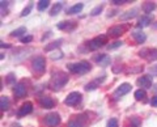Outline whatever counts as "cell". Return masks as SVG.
<instances>
[{"mask_svg":"<svg viewBox=\"0 0 157 127\" xmlns=\"http://www.w3.org/2000/svg\"><path fill=\"white\" fill-rule=\"evenodd\" d=\"M106 42H107V37L100 36V37H96V38H93L92 41H89L88 47H89V50H97V48H100L101 46H104Z\"/></svg>","mask_w":157,"mask_h":127,"instance_id":"obj_4","label":"cell"},{"mask_svg":"<svg viewBox=\"0 0 157 127\" xmlns=\"http://www.w3.org/2000/svg\"><path fill=\"white\" fill-rule=\"evenodd\" d=\"M39 104H41L42 107H45V109H51V107L55 106V102L51 97H47V96H42L39 97Z\"/></svg>","mask_w":157,"mask_h":127,"instance_id":"obj_9","label":"cell"},{"mask_svg":"<svg viewBox=\"0 0 157 127\" xmlns=\"http://www.w3.org/2000/svg\"><path fill=\"white\" fill-rule=\"evenodd\" d=\"M151 105H152V106H155V107H157V96L152 97V100H151Z\"/></svg>","mask_w":157,"mask_h":127,"instance_id":"obj_38","label":"cell"},{"mask_svg":"<svg viewBox=\"0 0 157 127\" xmlns=\"http://www.w3.org/2000/svg\"><path fill=\"white\" fill-rule=\"evenodd\" d=\"M122 45H123V43H122V41H117V42H114V43H111V45L107 46V48H109V50H114V48L121 47Z\"/></svg>","mask_w":157,"mask_h":127,"instance_id":"obj_30","label":"cell"},{"mask_svg":"<svg viewBox=\"0 0 157 127\" xmlns=\"http://www.w3.org/2000/svg\"><path fill=\"white\" fill-rule=\"evenodd\" d=\"M8 107H9V98L7 96H2L0 97V109L4 111V110H7Z\"/></svg>","mask_w":157,"mask_h":127,"instance_id":"obj_18","label":"cell"},{"mask_svg":"<svg viewBox=\"0 0 157 127\" xmlns=\"http://www.w3.org/2000/svg\"><path fill=\"white\" fill-rule=\"evenodd\" d=\"M130 123H131V127H140V119L137 117H132L130 119Z\"/></svg>","mask_w":157,"mask_h":127,"instance_id":"obj_27","label":"cell"},{"mask_svg":"<svg viewBox=\"0 0 157 127\" xmlns=\"http://www.w3.org/2000/svg\"><path fill=\"white\" fill-rule=\"evenodd\" d=\"M141 70H143V67H137V68H132V70H128V72H130V74H134V72H137V71H141Z\"/></svg>","mask_w":157,"mask_h":127,"instance_id":"obj_39","label":"cell"},{"mask_svg":"<svg viewBox=\"0 0 157 127\" xmlns=\"http://www.w3.org/2000/svg\"><path fill=\"white\" fill-rule=\"evenodd\" d=\"M126 26H121V25H117V26H113L109 29V32H107V34L111 37H119L122 36L124 32H126Z\"/></svg>","mask_w":157,"mask_h":127,"instance_id":"obj_11","label":"cell"},{"mask_svg":"<svg viewBox=\"0 0 157 127\" xmlns=\"http://www.w3.org/2000/svg\"><path fill=\"white\" fill-rule=\"evenodd\" d=\"M67 81H68V75L64 74V72H58L56 75L52 76V79L50 81V87H51V89L58 90L64 87L67 84Z\"/></svg>","mask_w":157,"mask_h":127,"instance_id":"obj_1","label":"cell"},{"mask_svg":"<svg viewBox=\"0 0 157 127\" xmlns=\"http://www.w3.org/2000/svg\"><path fill=\"white\" fill-rule=\"evenodd\" d=\"M149 74H151L152 76H157V64H156V66H152V67L149 68Z\"/></svg>","mask_w":157,"mask_h":127,"instance_id":"obj_33","label":"cell"},{"mask_svg":"<svg viewBox=\"0 0 157 127\" xmlns=\"http://www.w3.org/2000/svg\"><path fill=\"white\" fill-rule=\"evenodd\" d=\"M106 127H119V126H118V121L115 118H111L109 122H107V126Z\"/></svg>","mask_w":157,"mask_h":127,"instance_id":"obj_32","label":"cell"},{"mask_svg":"<svg viewBox=\"0 0 157 127\" xmlns=\"http://www.w3.org/2000/svg\"><path fill=\"white\" fill-rule=\"evenodd\" d=\"M7 83H8V84H13V83H14V75H13V74H9V75H8Z\"/></svg>","mask_w":157,"mask_h":127,"instance_id":"obj_36","label":"cell"},{"mask_svg":"<svg viewBox=\"0 0 157 127\" xmlns=\"http://www.w3.org/2000/svg\"><path fill=\"white\" fill-rule=\"evenodd\" d=\"M156 9V4L155 3H151V2H147L143 4V11L144 13H152Z\"/></svg>","mask_w":157,"mask_h":127,"instance_id":"obj_17","label":"cell"},{"mask_svg":"<svg viewBox=\"0 0 157 127\" xmlns=\"http://www.w3.org/2000/svg\"><path fill=\"white\" fill-rule=\"evenodd\" d=\"M32 7H33V4H29V6L24 9L22 11V13H21V17H25V16H28L29 13H30V11H32Z\"/></svg>","mask_w":157,"mask_h":127,"instance_id":"obj_31","label":"cell"},{"mask_svg":"<svg viewBox=\"0 0 157 127\" xmlns=\"http://www.w3.org/2000/svg\"><path fill=\"white\" fill-rule=\"evenodd\" d=\"M137 85L141 87L143 89H148L152 87V77L151 76H141L137 79Z\"/></svg>","mask_w":157,"mask_h":127,"instance_id":"obj_10","label":"cell"},{"mask_svg":"<svg viewBox=\"0 0 157 127\" xmlns=\"http://www.w3.org/2000/svg\"><path fill=\"white\" fill-rule=\"evenodd\" d=\"M111 3L119 6V4H124V3H128V2H127V0H111Z\"/></svg>","mask_w":157,"mask_h":127,"instance_id":"obj_37","label":"cell"},{"mask_svg":"<svg viewBox=\"0 0 157 127\" xmlns=\"http://www.w3.org/2000/svg\"><path fill=\"white\" fill-rule=\"evenodd\" d=\"M25 33H26L25 26H21V28L16 29V30H13V32L11 33V36H12V37H20V36H22V34H25Z\"/></svg>","mask_w":157,"mask_h":127,"instance_id":"obj_21","label":"cell"},{"mask_svg":"<svg viewBox=\"0 0 157 127\" xmlns=\"http://www.w3.org/2000/svg\"><path fill=\"white\" fill-rule=\"evenodd\" d=\"M68 68V71L72 72V74H86L88 71H90V64L88 63L86 60H81V62H78V63H71V64H68L67 66Z\"/></svg>","mask_w":157,"mask_h":127,"instance_id":"obj_2","label":"cell"},{"mask_svg":"<svg viewBox=\"0 0 157 127\" xmlns=\"http://www.w3.org/2000/svg\"><path fill=\"white\" fill-rule=\"evenodd\" d=\"M135 98L137 101H140V100H144L145 98V90L144 89H137L135 92Z\"/></svg>","mask_w":157,"mask_h":127,"instance_id":"obj_23","label":"cell"},{"mask_svg":"<svg viewBox=\"0 0 157 127\" xmlns=\"http://www.w3.org/2000/svg\"><path fill=\"white\" fill-rule=\"evenodd\" d=\"M148 60L153 62V60H157V48H152L148 52Z\"/></svg>","mask_w":157,"mask_h":127,"instance_id":"obj_25","label":"cell"},{"mask_svg":"<svg viewBox=\"0 0 157 127\" xmlns=\"http://www.w3.org/2000/svg\"><path fill=\"white\" fill-rule=\"evenodd\" d=\"M48 6H50V2H48V0H41V2H38V9L39 11H45Z\"/></svg>","mask_w":157,"mask_h":127,"instance_id":"obj_24","label":"cell"},{"mask_svg":"<svg viewBox=\"0 0 157 127\" xmlns=\"http://www.w3.org/2000/svg\"><path fill=\"white\" fill-rule=\"evenodd\" d=\"M63 41L62 40H59V41H54L52 43H50V45H47L46 47H45V51H51L52 48H58L59 46H60V43H62Z\"/></svg>","mask_w":157,"mask_h":127,"instance_id":"obj_20","label":"cell"},{"mask_svg":"<svg viewBox=\"0 0 157 127\" xmlns=\"http://www.w3.org/2000/svg\"><path fill=\"white\" fill-rule=\"evenodd\" d=\"M32 41H33V37H30V36L22 37V38H21V42H22V43H29V42H32Z\"/></svg>","mask_w":157,"mask_h":127,"instance_id":"obj_35","label":"cell"},{"mask_svg":"<svg viewBox=\"0 0 157 127\" xmlns=\"http://www.w3.org/2000/svg\"><path fill=\"white\" fill-rule=\"evenodd\" d=\"M68 127H82V125L78 119H72L68 122Z\"/></svg>","mask_w":157,"mask_h":127,"instance_id":"obj_28","label":"cell"},{"mask_svg":"<svg viewBox=\"0 0 157 127\" xmlns=\"http://www.w3.org/2000/svg\"><path fill=\"white\" fill-rule=\"evenodd\" d=\"M96 88H97L96 83H90V84H86L85 89H86V90H93V89H96Z\"/></svg>","mask_w":157,"mask_h":127,"instance_id":"obj_34","label":"cell"},{"mask_svg":"<svg viewBox=\"0 0 157 127\" xmlns=\"http://www.w3.org/2000/svg\"><path fill=\"white\" fill-rule=\"evenodd\" d=\"M152 22V18H151V16H141L140 18H139V22H137V28H144V26H148L149 24Z\"/></svg>","mask_w":157,"mask_h":127,"instance_id":"obj_16","label":"cell"},{"mask_svg":"<svg viewBox=\"0 0 157 127\" xmlns=\"http://www.w3.org/2000/svg\"><path fill=\"white\" fill-rule=\"evenodd\" d=\"M102 9H104V6H97L96 8H93L90 11V14L92 16H97V14H100L102 12Z\"/></svg>","mask_w":157,"mask_h":127,"instance_id":"obj_26","label":"cell"},{"mask_svg":"<svg viewBox=\"0 0 157 127\" xmlns=\"http://www.w3.org/2000/svg\"><path fill=\"white\" fill-rule=\"evenodd\" d=\"M32 110H33V104L28 101V102H25V104H24L21 107H20V110H18V117H24V115L30 114Z\"/></svg>","mask_w":157,"mask_h":127,"instance_id":"obj_12","label":"cell"},{"mask_svg":"<svg viewBox=\"0 0 157 127\" xmlns=\"http://www.w3.org/2000/svg\"><path fill=\"white\" fill-rule=\"evenodd\" d=\"M45 123L50 127H56L59 123H60V115L58 113H50L46 115L45 118Z\"/></svg>","mask_w":157,"mask_h":127,"instance_id":"obj_6","label":"cell"},{"mask_svg":"<svg viewBox=\"0 0 157 127\" xmlns=\"http://www.w3.org/2000/svg\"><path fill=\"white\" fill-rule=\"evenodd\" d=\"M50 58L52 60H56V59H62L63 58V52L62 51H55V52H52L51 55H50Z\"/></svg>","mask_w":157,"mask_h":127,"instance_id":"obj_29","label":"cell"},{"mask_svg":"<svg viewBox=\"0 0 157 127\" xmlns=\"http://www.w3.org/2000/svg\"><path fill=\"white\" fill-rule=\"evenodd\" d=\"M130 90H131V85L128 84V83H124V84H122L121 87H118V88H117L115 92H114V94H113V96H114V98H115V100H119V97L127 94Z\"/></svg>","mask_w":157,"mask_h":127,"instance_id":"obj_7","label":"cell"},{"mask_svg":"<svg viewBox=\"0 0 157 127\" xmlns=\"http://www.w3.org/2000/svg\"><path fill=\"white\" fill-rule=\"evenodd\" d=\"M82 7H84V6H82L81 3H80V4H75L73 7H71L70 9H68L67 13H68V14H75V13H78V12H81Z\"/></svg>","mask_w":157,"mask_h":127,"instance_id":"obj_19","label":"cell"},{"mask_svg":"<svg viewBox=\"0 0 157 127\" xmlns=\"http://www.w3.org/2000/svg\"><path fill=\"white\" fill-rule=\"evenodd\" d=\"M60 9H62V3H58V4H55V6L51 8L50 14H51V16H56V14L60 12Z\"/></svg>","mask_w":157,"mask_h":127,"instance_id":"obj_22","label":"cell"},{"mask_svg":"<svg viewBox=\"0 0 157 127\" xmlns=\"http://www.w3.org/2000/svg\"><path fill=\"white\" fill-rule=\"evenodd\" d=\"M132 38H134L137 43H144L147 40V36L141 30H134L132 32Z\"/></svg>","mask_w":157,"mask_h":127,"instance_id":"obj_13","label":"cell"},{"mask_svg":"<svg viewBox=\"0 0 157 127\" xmlns=\"http://www.w3.org/2000/svg\"><path fill=\"white\" fill-rule=\"evenodd\" d=\"M2 47H3V48H4V47H7V48H8V47H11V46H9L8 43H4V42H2Z\"/></svg>","mask_w":157,"mask_h":127,"instance_id":"obj_41","label":"cell"},{"mask_svg":"<svg viewBox=\"0 0 157 127\" xmlns=\"http://www.w3.org/2000/svg\"><path fill=\"white\" fill-rule=\"evenodd\" d=\"M56 28L60 29V30H71V29L75 28V22H68V21H62L56 24Z\"/></svg>","mask_w":157,"mask_h":127,"instance_id":"obj_15","label":"cell"},{"mask_svg":"<svg viewBox=\"0 0 157 127\" xmlns=\"http://www.w3.org/2000/svg\"><path fill=\"white\" fill-rule=\"evenodd\" d=\"M2 3V12H4V7L7 8V6H8V2H0Z\"/></svg>","mask_w":157,"mask_h":127,"instance_id":"obj_40","label":"cell"},{"mask_svg":"<svg viewBox=\"0 0 157 127\" xmlns=\"http://www.w3.org/2000/svg\"><path fill=\"white\" fill-rule=\"evenodd\" d=\"M32 68H33V71L36 72V74H43L46 70V60H45V58H42V56H37V58H34L33 62H32Z\"/></svg>","mask_w":157,"mask_h":127,"instance_id":"obj_3","label":"cell"},{"mask_svg":"<svg viewBox=\"0 0 157 127\" xmlns=\"http://www.w3.org/2000/svg\"><path fill=\"white\" fill-rule=\"evenodd\" d=\"M80 101H81V94L78 93V92H72V93L67 96V98L64 100V104L68 106H75Z\"/></svg>","mask_w":157,"mask_h":127,"instance_id":"obj_5","label":"cell"},{"mask_svg":"<svg viewBox=\"0 0 157 127\" xmlns=\"http://www.w3.org/2000/svg\"><path fill=\"white\" fill-rule=\"evenodd\" d=\"M136 14H137V9L132 8V9H130V11L124 12L123 14H121V20H130V18L136 17Z\"/></svg>","mask_w":157,"mask_h":127,"instance_id":"obj_14","label":"cell"},{"mask_svg":"<svg viewBox=\"0 0 157 127\" xmlns=\"http://www.w3.org/2000/svg\"><path fill=\"white\" fill-rule=\"evenodd\" d=\"M13 93L18 98H22V97L26 96V87L24 85V83H17L13 87Z\"/></svg>","mask_w":157,"mask_h":127,"instance_id":"obj_8","label":"cell"}]
</instances>
